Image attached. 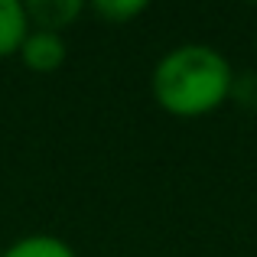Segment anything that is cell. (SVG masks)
<instances>
[{
    "label": "cell",
    "instance_id": "3",
    "mask_svg": "<svg viewBox=\"0 0 257 257\" xmlns=\"http://www.w3.org/2000/svg\"><path fill=\"white\" fill-rule=\"evenodd\" d=\"M85 13L82 0H30L26 4V17H30L33 30H49L62 33Z\"/></svg>",
    "mask_w": 257,
    "mask_h": 257
},
{
    "label": "cell",
    "instance_id": "2",
    "mask_svg": "<svg viewBox=\"0 0 257 257\" xmlns=\"http://www.w3.org/2000/svg\"><path fill=\"white\" fill-rule=\"evenodd\" d=\"M65 56H69V49H65L62 33H49V30H30V36L23 39V46L17 52L20 62L30 72H39V75L62 69Z\"/></svg>",
    "mask_w": 257,
    "mask_h": 257
},
{
    "label": "cell",
    "instance_id": "5",
    "mask_svg": "<svg viewBox=\"0 0 257 257\" xmlns=\"http://www.w3.org/2000/svg\"><path fill=\"white\" fill-rule=\"evenodd\" d=\"M0 257H78L75 247L69 241H62L59 234H46V231H33L23 238L10 241L0 251Z\"/></svg>",
    "mask_w": 257,
    "mask_h": 257
},
{
    "label": "cell",
    "instance_id": "4",
    "mask_svg": "<svg viewBox=\"0 0 257 257\" xmlns=\"http://www.w3.org/2000/svg\"><path fill=\"white\" fill-rule=\"evenodd\" d=\"M30 17L23 0H0V59H13L30 36Z\"/></svg>",
    "mask_w": 257,
    "mask_h": 257
},
{
    "label": "cell",
    "instance_id": "1",
    "mask_svg": "<svg viewBox=\"0 0 257 257\" xmlns=\"http://www.w3.org/2000/svg\"><path fill=\"white\" fill-rule=\"evenodd\" d=\"M150 94L160 111L173 117H205L234 94V69L215 46L182 43L157 59L150 72Z\"/></svg>",
    "mask_w": 257,
    "mask_h": 257
},
{
    "label": "cell",
    "instance_id": "6",
    "mask_svg": "<svg viewBox=\"0 0 257 257\" xmlns=\"http://www.w3.org/2000/svg\"><path fill=\"white\" fill-rule=\"evenodd\" d=\"M147 7H150L147 0H94L91 13L111 26H124L131 20H137L140 13H147Z\"/></svg>",
    "mask_w": 257,
    "mask_h": 257
}]
</instances>
